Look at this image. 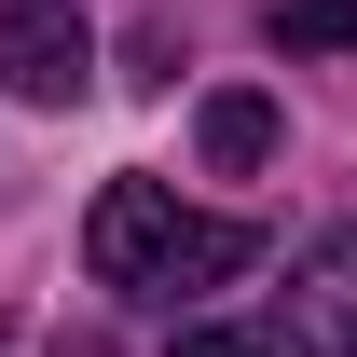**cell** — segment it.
Segmentation results:
<instances>
[{"mask_svg": "<svg viewBox=\"0 0 357 357\" xmlns=\"http://www.w3.org/2000/svg\"><path fill=\"white\" fill-rule=\"evenodd\" d=\"M83 261H96V289H124V303L178 316L192 289H220V275L261 261V234H248V220H206V206H178L165 178H110V192H96V220H83Z\"/></svg>", "mask_w": 357, "mask_h": 357, "instance_id": "cell-1", "label": "cell"}, {"mask_svg": "<svg viewBox=\"0 0 357 357\" xmlns=\"http://www.w3.org/2000/svg\"><path fill=\"white\" fill-rule=\"evenodd\" d=\"M0 83L28 96V110H69L96 83V28L69 0H0Z\"/></svg>", "mask_w": 357, "mask_h": 357, "instance_id": "cell-2", "label": "cell"}, {"mask_svg": "<svg viewBox=\"0 0 357 357\" xmlns=\"http://www.w3.org/2000/svg\"><path fill=\"white\" fill-rule=\"evenodd\" d=\"M275 344H289V357H357V220H344V234H316L303 261H289Z\"/></svg>", "mask_w": 357, "mask_h": 357, "instance_id": "cell-3", "label": "cell"}, {"mask_svg": "<svg viewBox=\"0 0 357 357\" xmlns=\"http://www.w3.org/2000/svg\"><path fill=\"white\" fill-rule=\"evenodd\" d=\"M192 137H206V165H261V151H275V96H248V83L206 96V124H192Z\"/></svg>", "mask_w": 357, "mask_h": 357, "instance_id": "cell-4", "label": "cell"}, {"mask_svg": "<svg viewBox=\"0 0 357 357\" xmlns=\"http://www.w3.org/2000/svg\"><path fill=\"white\" fill-rule=\"evenodd\" d=\"M275 55H357V0H275Z\"/></svg>", "mask_w": 357, "mask_h": 357, "instance_id": "cell-5", "label": "cell"}, {"mask_svg": "<svg viewBox=\"0 0 357 357\" xmlns=\"http://www.w3.org/2000/svg\"><path fill=\"white\" fill-rule=\"evenodd\" d=\"M178 357H289L275 330H178Z\"/></svg>", "mask_w": 357, "mask_h": 357, "instance_id": "cell-6", "label": "cell"}]
</instances>
